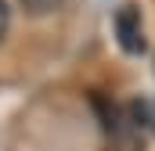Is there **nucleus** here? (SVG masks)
<instances>
[{
  "mask_svg": "<svg viewBox=\"0 0 155 151\" xmlns=\"http://www.w3.org/2000/svg\"><path fill=\"white\" fill-rule=\"evenodd\" d=\"M116 36H119V47L126 54H141L144 50V22H141V11L134 4L116 11Z\"/></svg>",
  "mask_w": 155,
  "mask_h": 151,
  "instance_id": "f257e3e1",
  "label": "nucleus"
},
{
  "mask_svg": "<svg viewBox=\"0 0 155 151\" xmlns=\"http://www.w3.org/2000/svg\"><path fill=\"white\" fill-rule=\"evenodd\" d=\"M61 4H65V0H22L25 14H33V18H43V14H54V11H58Z\"/></svg>",
  "mask_w": 155,
  "mask_h": 151,
  "instance_id": "f03ea898",
  "label": "nucleus"
},
{
  "mask_svg": "<svg viewBox=\"0 0 155 151\" xmlns=\"http://www.w3.org/2000/svg\"><path fill=\"white\" fill-rule=\"evenodd\" d=\"M134 115L141 119V126H144V130H152V133H155V97H152V101L134 104Z\"/></svg>",
  "mask_w": 155,
  "mask_h": 151,
  "instance_id": "7ed1b4c3",
  "label": "nucleus"
},
{
  "mask_svg": "<svg viewBox=\"0 0 155 151\" xmlns=\"http://www.w3.org/2000/svg\"><path fill=\"white\" fill-rule=\"evenodd\" d=\"M7 29H11V7H7V0H0V40L7 36Z\"/></svg>",
  "mask_w": 155,
  "mask_h": 151,
  "instance_id": "20e7f679",
  "label": "nucleus"
}]
</instances>
